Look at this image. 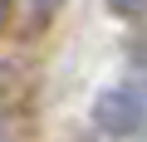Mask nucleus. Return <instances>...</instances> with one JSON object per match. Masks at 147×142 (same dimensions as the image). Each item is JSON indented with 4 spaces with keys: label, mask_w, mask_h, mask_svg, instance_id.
I'll return each instance as SVG.
<instances>
[{
    "label": "nucleus",
    "mask_w": 147,
    "mask_h": 142,
    "mask_svg": "<svg viewBox=\"0 0 147 142\" xmlns=\"http://www.w3.org/2000/svg\"><path fill=\"white\" fill-rule=\"evenodd\" d=\"M5 20H10V0H0V30H5Z\"/></svg>",
    "instance_id": "20e7f679"
},
{
    "label": "nucleus",
    "mask_w": 147,
    "mask_h": 142,
    "mask_svg": "<svg viewBox=\"0 0 147 142\" xmlns=\"http://www.w3.org/2000/svg\"><path fill=\"white\" fill-rule=\"evenodd\" d=\"M30 5H34V10H39V15H54V10H59V5H64V0H30Z\"/></svg>",
    "instance_id": "7ed1b4c3"
},
{
    "label": "nucleus",
    "mask_w": 147,
    "mask_h": 142,
    "mask_svg": "<svg viewBox=\"0 0 147 142\" xmlns=\"http://www.w3.org/2000/svg\"><path fill=\"white\" fill-rule=\"evenodd\" d=\"M108 10H113L118 20H142V15H147V0H108Z\"/></svg>",
    "instance_id": "f03ea898"
},
{
    "label": "nucleus",
    "mask_w": 147,
    "mask_h": 142,
    "mask_svg": "<svg viewBox=\"0 0 147 142\" xmlns=\"http://www.w3.org/2000/svg\"><path fill=\"white\" fill-rule=\"evenodd\" d=\"M93 127L108 132V137H118V142L147 132V39L132 49L127 74L93 98Z\"/></svg>",
    "instance_id": "f257e3e1"
},
{
    "label": "nucleus",
    "mask_w": 147,
    "mask_h": 142,
    "mask_svg": "<svg viewBox=\"0 0 147 142\" xmlns=\"http://www.w3.org/2000/svg\"><path fill=\"white\" fill-rule=\"evenodd\" d=\"M0 142H5V127H0Z\"/></svg>",
    "instance_id": "39448f33"
}]
</instances>
